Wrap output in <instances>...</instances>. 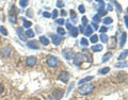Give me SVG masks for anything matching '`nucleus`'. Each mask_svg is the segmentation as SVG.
I'll list each match as a JSON object with an SVG mask.
<instances>
[{
    "label": "nucleus",
    "instance_id": "1",
    "mask_svg": "<svg viewBox=\"0 0 128 100\" xmlns=\"http://www.w3.org/2000/svg\"><path fill=\"white\" fill-rule=\"evenodd\" d=\"M93 89H94V85L92 84V83H89V84L81 85L78 88V93L81 94V95H87V94H90L91 91H93Z\"/></svg>",
    "mask_w": 128,
    "mask_h": 100
},
{
    "label": "nucleus",
    "instance_id": "2",
    "mask_svg": "<svg viewBox=\"0 0 128 100\" xmlns=\"http://www.w3.org/2000/svg\"><path fill=\"white\" fill-rule=\"evenodd\" d=\"M47 65L51 68L57 67V66L59 65V60L55 57H53V55H49V57H47Z\"/></svg>",
    "mask_w": 128,
    "mask_h": 100
},
{
    "label": "nucleus",
    "instance_id": "3",
    "mask_svg": "<svg viewBox=\"0 0 128 100\" xmlns=\"http://www.w3.org/2000/svg\"><path fill=\"white\" fill-rule=\"evenodd\" d=\"M11 54H12V48H11V46L2 47L0 49V55L2 57H9Z\"/></svg>",
    "mask_w": 128,
    "mask_h": 100
},
{
    "label": "nucleus",
    "instance_id": "4",
    "mask_svg": "<svg viewBox=\"0 0 128 100\" xmlns=\"http://www.w3.org/2000/svg\"><path fill=\"white\" fill-rule=\"evenodd\" d=\"M85 60H87V57H85L84 54H81V53H78V54H76L74 57V63L76 64V65H79V64L81 63V62L85 61Z\"/></svg>",
    "mask_w": 128,
    "mask_h": 100
},
{
    "label": "nucleus",
    "instance_id": "5",
    "mask_svg": "<svg viewBox=\"0 0 128 100\" xmlns=\"http://www.w3.org/2000/svg\"><path fill=\"white\" fill-rule=\"evenodd\" d=\"M63 57H65L66 60H70L73 59V57H74V51H73L72 48H66L63 50Z\"/></svg>",
    "mask_w": 128,
    "mask_h": 100
},
{
    "label": "nucleus",
    "instance_id": "6",
    "mask_svg": "<svg viewBox=\"0 0 128 100\" xmlns=\"http://www.w3.org/2000/svg\"><path fill=\"white\" fill-rule=\"evenodd\" d=\"M58 79H59L60 81H62V82H67V81L69 80V74H68L67 71H62V72H60V74L58 76Z\"/></svg>",
    "mask_w": 128,
    "mask_h": 100
},
{
    "label": "nucleus",
    "instance_id": "7",
    "mask_svg": "<svg viewBox=\"0 0 128 100\" xmlns=\"http://www.w3.org/2000/svg\"><path fill=\"white\" fill-rule=\"evenodd\" d=\"M63 94H64L63 89H62V88H57V89L53 91L52 95H53V98H55V100H60L62 98V96H63Z\"/></svg>",
    "mask_w": 128,
    "mask_h": 100
},
{
    "label": "nucleus",
    "instance_id": "8",
    "mask_svg": "<svg viewBox=\"0 0 128 100\" xmlns=\"http://www.w3.org/2000/svg\"><path fill=\"white\" fill-rule=\"evenodd\" d=\"M36 57H28L27 59H26V65L29 66V67H32V66H34L36 64Z\"/></svg>",
    "mask_w": 128,
    "mask_h": 100
},
{
    "label": "nucleus",
    "instance_id": "9",
    "mask_svg": "<svg viewBox=\"0 0 128 100\" xmlns=\"http://www.w3.org/2000/svg\"><path fill=\"white\" fill-rule=\"evenodd\" d=\"M27 47L31 49H40V44L36 40H30V42H27Z\"/></svg>",
    "mask_w": 128,
    "mask_h": 100
},
{
    "label": "nucleus",
    "instance_id": "10",
    "mask_svg": "<svg viewBox=\"0 0 128 100\" xmlns=\"http://www.w3.org/2000/svg\"><path fill=\"white\" fill-rule=\"evenodd\" d=\"M16 32H17V35L19 36V38H20L21 40H26V39H27V36H26V34L23 33V29H21V27L17 28V29H16Z\"/></svg>",
    "mask_w": 128,
    "mask_h": 100
},
{
    "label": "nucleus",
    "instance_id": "11",
    "mask_svg": "<svg viewBox=\"0 0 128 100\" xmlns=\"http://www.w3.org/2000/svg\"><path fill=\"white\" fill-rule=\"evenodd\" d=\"M61 40H62L61 36H59V35H52V43H53V45H55V46L60 45Z\"/></svg>",
    "mask_w": 128,
    "mask_h": 100
},
{
    "label": "nucleus",
    "instance_id": "12",
    "mask_svg": "<svg viewBox=\"0 0 128 100\" xmlns=\"http://www.w3.org/2000/svg\"><path fill=\"white\" fill-rule=\"evenodd\" d=\"M40 42L42 43L44 46H48V45H49V39L46 37V36H44V35L40 36Z\"/></svg>",
    "mask_w": 128,
    "mask_h": 100
},
{
    "label": "nucleus",
    "instance_id": "13",
    "mask_svg": "<svg viewBox=\"0 0 128 100\" xmlns=\"http://www.w3.org/2000/svg\"><path fill=\"white\" fill-rule=\"evenodd\" d=\"M9 20H10V22H12V23H16L17 22L16 14H12V13H10V15H9Z\"/></svg>",
    "mask_w": 128,
    "mask_h": 100
},
{
    "label": "nucleus",
    "instance_id": "14",
    "mask_svg": "<svg viewBox=\"0 0 128 100\" xmlns=\"http://www.w3.org/2000/svg\"><path fill=\"white\" fill-rule=\"evenodd\" d=\"M102 45H94L93 47H92V51H94V52H97V51H101L102 50Z\"/></svg>",
    "mask_w": 128,
    "mask_h": 100
},
{
    "label": "nucleus",
    "instance_id": "15",
    "mask_svg": "<svg viewBox=\"0 0 128 100\" xmlns=\"http://www.w3.org/2000/svg\"><path fill=\"white\" fill-rule=\"evenodd\" d=\"M127 54H128V50L126 49V50H124L123 52H122L121 54H119V57H117V60H119V61H121V60H124L126 57H127Z\"/></svg>",
    "mask_w": 128,
    "mask_h": 100
},
{
    "label": "nucleus",
    "instance_id": "16",
    "mask_svg": "<svg viewBox=\"0 0 128 100\" xmlns=\"http://www.w3.org/2000/svg\"><path fill=\"white\" fill-rule=\"evenodd\" d=\"M94 79V77H87V78H84V79H81L80 81L78 82V84L79 85H81V84H83V83H85V82H87V81H91V80H93Z\"/></svg>",
    "mask_w": 128,
    "mask_h": 100
},
{
    "label": "nucleus",
    "instance_id": "17",
    "mask_svg": "<svg viewBox=\"0 0 128 100\" xmlns=\"http://www.w3.org/2000/svg\"><path fill=\"white\" fill-rule=\"evenodd\" d=\"M111 57H112V53L111 52H108V53H106V54L104 55V57H102V63H105V62H107V61H109V60L111 59Z\"/></svg>",
    "mask_w": 128,
    "mask_h": 100
},
{
    "label": "nucleus",
    "instance_id": "18",
    "mask_svg": "<svg viewBox=\"0 0 128 100\" xmlns=\"http://www.w3.org/2000/svg\"><path fill=\"white\" fill-rule=\"evenodd\" d=\"M92 33H93V29H92V27H91V26H87V27L85 28L84 34H85L87 36H89V35H91Z\"/></svg>",
    "mask_w": 128,
    "mask_h": 100
},
{
    "label": "nucleus",
    "instance_id": "19",
    "mask_svg": "<svg viewBox=\"0 0 128 100\" xmlns=\"http://www.w3.org/2000/svg\"><path fill=\"white\" fill-rule=\"evenodd\" d=\"M23 27L27 28V29H30V27L32 26V22H31V21L26 20L25 18H23Z\"/></svg>",
    "mask_w": 128,
    "mask_h": 100
},
{
    "label": "nucleus",
    "instance_id": "20",
    "mask_svg": "<svg viewBox=\"0 0 128 100\" xmlns=\"http://www.w3.org/2000/svg\"><path fill=\"white\" fill-rule=\"evenodd\" d=\"M126 33L125 32H124V33H122V39H121V43H119V46H124V44H125L126 43Z\"/></svg>",
    "mask_w": 128,
    "mask_h": 100
},
{
    "label": "nucleus",
    "instance_id": "21",
    "mask_svg": "<svg viewBox=\"0 0 128 100\" xmlns=\"http://www.w3.org/2000/svg\"><path fill=\"white\" fill-rule=\"evenodd\" d=\"M0 33L1 34H3L4 36H6L8 35V30H6V28L5 27H3V26H0Z\"/></svg>",
    "mask_w": 128,
    "mask_h": 100
},
{
    "label": "nucleus",
    "instance_id": "22",
    "mask_svg": "<svg viewBox=\"0 0 128 100\" xmlns=\"http://www.w3.org/2000/svg\"><path fill=\"white\" fill-rule=\"evenodd\" d=\"M57 32H58V34H59L60 36H64L65 35V30L63 29V28H61V27H59L57 29Z\"/></svg>",
    "mask_w": 128,
    "mask_h": 100
},
{
    "label": "nucleus",
    "instance_id": "23",
    "mask_svg": "<svg viewBox=\"0 0 128 100\" xmlns=\"http://www.w3.org/2000/svg\"><path fill=\"white\" fill-rule=\"evenodd\" d=\"M26 36H28V37H31V38H32V37L34 36V32L32 31L31 29H28L27 31H26Z\"/></svg>",
    "mask_w": 128,
    "mask_h": 100
},
{
    "label": "nucleus",
    "instance_id": "24",
    "mask_svg": "<svg viewBox=\"0 0 128 100\" xmlns=\"http://www.w3.org/2000/svg\"><path fill=\"white\" fill-rule=\"evenodd\" d=\"M70 34H72L74 37H76V36L78 35V29H77V28H74V27H73L72 30H70Z\"/></svg>",
    "mask_w": 128,
    "mask_h": 100
},
{
    "label": "nucleus",
    "instance_id": "25",
    "mask_svg": "<svg viewBox=\"0 0 128 100\" xmlns=\"http://www.w3.org/2000/svg\"><path fill=\"white\" fill-rule=\"evenodd\" d=\"M126 66H127V63H126V62H119V63L115 64V67H119V68L126 67Z\"/></svg>",
    "mask_w": 128,
    "mask_h": 100
},
{
    "label": "nucleus",
    "instance_id": "26",
    "mask_svg": "<svg viewBox=\"0 0 128 100\" xmlns=\"http://www.w3.org/2000/svg\"><path fill=\"white\" fill-rule=\"evenodd\" d=\"M80 44H81V46H83V47H87V45H89V42H87V38H81V40H80Z\"/></svg>",
    "mask_w": 128,
    "mask_h": 100
},
{
    "label": "nucleus",
    "instance_id": "27",
    "mask_svg": "<svg viewBox=\"0 0 128 100\" xmlns=\"http://www.w3.org/2000/svg\"><path fill=\"white\" fill-rule=\"evenodd\" d=\"M110 71V68L109 67H105V68H102V69H100L99 71V74H107V72H109Z\"/></svg>",
    "mask_w": 128,
    "mask_h": 100
},
{
    "label": "nucleus",
    "instance_id": "28",
    "mask_svg": "<svg viewBox=\"0 0 128 100\" xmlns=\"http://www.w3.org/2000/svg\"><path fill=\"white\" fill-rule=\"evenodd\" d=\"M28 3H29V1H28V0H23V1H19V5H20L21 8H26V6L28 5Z\"/></svg>",
    "mask_w": 128,
    "mask_h": 100
},
{
    "label": "nucleus",
    "instance_id": "29",
    "mask_svg": "<svg viewBox=\"0 0 128 100\" xmlns=\"http://www.w3.org/2000/svg\"><path fill=\"white\" fill-rule=\"evenodd\" d=\"M100 39H101L102 43H107L108 42V36H107L106 34H101V35H100Z\"/></svg>",
    "mask_w": 128,
    "mask_h": 100
},
{
    "label": "nucleus",
    "instance_id": "30",
    "mask_svg": "<svg viewBox=\"0 0 128 100\" xmlns=\"http://www.w3.org/2000/svg\"><path fill=\"white\" fill-rule=\"evenodd\" d=\"M70 17H72V19H74V21L73 22H76V19H77V15H76V13L74 12V11H70Z\"/></svg>",
    "mask_w": 128,
    "mask_h": 100
},
{
    "label": "nucleus",
    "instance_id": "31",
    "mask_svg": "<svg viewBox=\"0 0 128 100\" xmlns=\"http://www.w3.org/2000/svg\"><path fill=\"white\" fill-rule=\"evenodd\" d=\"M104 22L106 23V25H110V23L112 22V18H110V17H106V18L104 19Z\"/></svg>",
    "mask_w": 128,
    "mask_h": 100
},
{
    "label": "nucleus",
    "instance_id": "32",
    "mask_svg": "<svg viewBox=\"0 0 128 100\" xmlns=\"http://www.w3.org/2000/svg\"><path fill=\"white\" fill-rule=\"evenodd\" d=\"M93 20H94V22H95V25H96V23H98L100 21V17L98 16V15H95V16L93 17Z\"/></svg>",
    "mask_w": 128,
    "mask_h": 100
},
{
    "label": "nucleus",
    "instance_id": "33",
    "mask_svg": "<svg viewBox=\"0 0 128 100\" xmlns=\"http://www.w3.org/2000/svg\"><path fill=\"white\" fill-rule=\"evenodd\" d=\"M106 13H107V12L104 10V9H100V8H99V9H98V14H97V15H98V16H100V15H105Z\"/></svg>",
    "mask_w": 128,
    "mask_h": 100
},
{
    "label": "nucleus",
    "instance_id": "34",
    "mask_svg": "<svg viewBox=\"0 0 128 100\" xmlns=\"http://www.w3.org/2000/svg\"><path fill=\"white\" fill-rule=\"evenodd\" d=\"M113 3L115 4V6H116V9H117V11H119V13H122V8H121V5L119 4V2H116V1H114Z\"/></svg>",
    "mask_w": 128,
    "mask_h": 100
},
{
    "label": "nucleus",
    "instance_id": "35",
    "mask_svg": "<svg viewBox=\"0 0 128 100\" xmlns=\"http://www.w3.org/2000/svg\"><path fill=\"white\" fill-rule=\"evenodd\" d=\"M98 40V36L97 35H92V37H91V42L92 43H96Z\"/></svg>",
    "mask_w": 128,
    "mask_h": 100
},
{
    "label": "nucleus",
    "instance_id": "36",
    "mask_svg": "<svg viewBox=\"0 0 128 100\" xmlns=\"http://www.w3.org/2000/svg\"><path fill=\"white\" fill-rule=\"evenodd\" d=\"M82 25H83V26L87 25V18L85 16H83V17H82Z\"/></svg>",
    "mask_w": 128,
    "mask_h": 100
},
{
    "label": "nucleus",
    "instance_id": "37",
    "mask_svg": "<svg viewBox=\"0 0 128 100\" xmlns=\"http://www.w3.org/2000/svg\"><path fill=\"white\" fill-rule=\"evenodd\" d=\"M57 16H58V11H57V10H53L51 17H52V18H57Z\"/></svg>",
    "mask_w": 128,
    "mask_h": 100
},
{
    "label": "nucleus",
    "instance_id": "38",
    "mask_svg": "<svg viewBox=\"0 0 128 100\" xmlns=\"http://www.w3.org/2000/svg\"><path fill=\"white\" fill-rule=\"evenodd\" d=\"M43 16L46 17V18H49V17H51V14L50 13H48V12H44L43 13Z\"/></svg>",
    "mask_w": 128,
    "mask_h": 100
},
{
    "label": "nucleus",
    "instance_id": "39",
    "mask_svg": "<svg viewBox=\"0 0 128 100\" xmlns=\"http://www.w3.org/2000/svg\"><path fill=\"white\" fill-rule=\"evenodd\" d=\"M64 22H65V21H64V19H62V18H60V19H58L57 20L58 25H64Z\"/></svg>",
    "mask_w": 128,
    "mask_h": 100
},
{
    "label": "nucleus",
    "instance_id": "40",
    "mask_svg": "<svg viewBox=\"0 0 128 100\" xmlns=\"http://www.w3.org/2000/svg\"><path fill=\"white\" fill-rule=\"evenodd\" d=\"M63 5H64V2H63V1H57V6H59V8H62Z\"/></svg>",
    "mask_w": 128,
    "mask_h": 100
},
{
    "label": "nucleus",
    "instance_id": "41",
    "mask_svg": "<svg viewBox=\"0 0 128 100\" xmlns=\"http://www.w3.org/2000/svg\"><path fill=\"white\" fill-rule=\"evenodd\" d=\"M78 9H79V11H80V12H81V13H84L85 9H84V6H83V5H82V4H81V5H79V8H78Z\"/></svg>",
    "mask_w": 128,
    "mask_h": 100
},
{
    "label": "nucleus",
    "instance_id": "42",
    "mask_svg": "<svg viewBox=\"0 0 128 100\" xmlns=\"http://www.w3.org/2000/svg\"><path fill=\"white\" fill-rule=\"evenodd\" d=\"M107 30H108V29H107L106 27H101V28H100V30H99V31L101 32L102 34H105V32H107Z\"/></svg>",
    "mask_w": 128,
    "mask_h": 100
},
{
    "label": "nucleus",
    "instance_id": "43",
    "mask_svg": "<svg viewBox=\"0 0 128 100\" xmlns=\"http://www.w3.org/2000/svg\"><path fill=\"white\" fill-rule=\"evenodd\" d=\"M97 3H99L100 9H104V6H105V2L104 1H97Z\"/></svg>",
    "mask_w": 128,
    "mask_h": 100
},
{
    "label": "nucleus",
    "instance_id": "44",
    "mask_svg": "<svg viewBox=\"0 0 128 100\" xmlns=\"http://www.w3.org/2000/svg\"><path fill=\"white\" fill-rule=\"evenodd\" d=\"M27 16L28 17H32V16H33V15H32V11L31 10H28L27 11Z\"/></svg>",
    "mask_w": 128,
    "mask_h": 100
},
{
    "label": "nucleus",
    "instance_id": "45",
    "mask_svg": "<svg viewBox=\"0 0 128 100\" xmlns=\"http://www.w3.org/2000/svg\"><path fill=\"white\" fill-rule=\"evenodd\" d=\"M124 19H125V25H126V27L128 28V16L126 15V16H124Z\"/></svg>",
    "mask_w": 128,
    "mask_h": 100
},
{
    "label": "nucleus",
    "instance_id": "46",
    "mask_svg": "<svg viewBox=\"0 0 128 100\" xmlns=\"http://www.w3.org/2000/svg\"><path fill=\"white\" fill-rule=\"evenodd\" d=\"M3 91H4V86L1 84V83H0V95H1V94L3 93Z\"/></svg>",
    "mask_w": 128,
    "mask_h": 100
},
{
    "label": "nucleus",
    "instance_id": "47",
    "mask_svg": "<svg viewBox=\"0 0 128 100\" xmlns=\"http://www.w3.org/2000/svg\"><path fill=\"white\" fill-rule=\"evenodd\" d=\"M66 28H67L68 30H72V25H70L69 22H66Z\"/></svg>",
    "mask_w": 128,
    "mask_h": 100
},
{
    "label": "nucleus",
    "instance_id": "48",
    "mask_svg": "<svg viewBox=\"0 0 128 100\" xmlns=\"http://www.w3.org/2000/svg\"><path fill=\"white\" fill-rule=\"evenodd\" d=\"M74 87V83H70V85H69V88H68V91H67V93H69L70 91V89Z\"/></svg>",
    "mask_w": 128,
    "mask_h": 100
},
{
    "label": "nucleus",
    "instance_id": "49",
    "mask_svg": "<svg viewBox=\"0 0 128 100\" xmlns=\"http://www.w3.org/2000/svg\"><path fill=\"white\" fill-rule=\"evenodd\" d=\"M66 14H67V13H66V11H64V10L61 11V15H62V16H66Z\"/></svg>",
    "mask_w": 128,
    "mask_h": 100
},
{
    "label": "nucleus",
    "instance_id": "50",
    "mask_svg": "<svg viewBox=\"0 0 128 100\" xmlns=\"http://www.w3.org/2000/svg\"><path fill=\"white\" fill-rule=\"evenodd\" d=\"M91 27H92V28H94L95 30H97V29H98V26H97V25H95V23H93V25H92Z\"/></svg>",
    "mask_w": 128,
    "mask_h": 100
},
{
    "label": "nucleus",
    "instance_id": "51",
    "mask_svg": "<svg viewBox=\"0 0 128 100\" xmlns=\"http://www.w3.org/2000/svg\"><path fill=\"white\" fill-rule=\"evenodd\" d=\"M79 31H80V32H84V30H83V27H82V26H80V27H79Z\"/></svg>",
    "mask_w": 128,
    "mask_h": 100
},
{
    "label": "nucleus",
    "instance_id": "52",
    "mask_svg": "<svg viewBox=\"0 0 128 100\" xmlns=\"http://www.w3.org/2000/svg\"><path fill=\"white\" fill-rule=\"evenodd\" d=\"M108 10L109 11H112V6H111L110 4H108Z\"/></svg>",
    "mask_w": 128,
    "mask_h": 100
},
{
    "label": "nucleus",
    "instance_id": "53",
    "mask_svg": "<svg viewBox=\"0 0 128 100\" xmlns=\"http://www.w3.org/2000/svg\"><path fill=\"white\" fill-rule=\"evenodd\" d=\"M0 43H1V36H0Z\"/></svg>",
    "mask_w": 128,
    "mask_h": 100
},
{
    "label": "nucleus",
    "instance_id": "54",
    "mask_svg": "<svg viewBox=\"0 0 128 100\" xmlns=\"http://www.w3.org/2000/svg\"><path fill=\"white\" fill-rule=\"evenodd\" d=\"M127 12H128V8H127Z\"/></svg>",
    "mask_w": 128,
    "mask_h": 100
}]
</instances>
